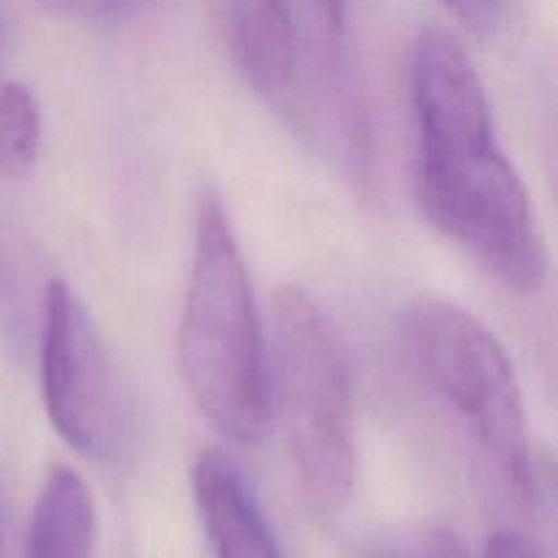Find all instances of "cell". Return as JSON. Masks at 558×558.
<instances>
[{
  "instance_id": "1",
  "label": "cell",
  "mask_w": 558,
  "mask_h": 558,
  "mask_svg": "<svg viewBox=\"0 0 558 558\" xmlns=\"http://www.w3.org/2000/svg\"><path fill=\"white\" fill-rule=\"evenodd\" d=\"M412 101L417 196L425 216L510 289L534 292L543 287L548 248L532 199L496 145L483 80L450 33L425 31L420 36Z\"/></svg>"
},
{
  "instance_id": "2",
  "label": "cell",
  "mask_w": 558,
  "mask_h": 558,
  "mask_svg": "<svg viewBox=\"0 0 558 558\" xmlns=\"http://www.w3.org/2000/svg\"><path fill=\"white\" fill-rule=\"evenodd\" d=\"M178 357L207 423L238 445H259L272 417L270 371L248 267L216 194H205L196 216Z\"/></svg>"
},
{
  "instance_id": "12",
  "label": "cell",
  "mask_w": 558,
  "mask_h": 558,
  "mask_svg": "<svg viewBox=\"0 0 558 558\" xmlns=\"http://www.w3.org/2000/svg\"><path fill=\"white\" fill-rule=\"evenodd\" d=\"M374 558H466V554H463L456 537L445 532H434L407 545H398V548L381 550Z\"/></svg>"
},
{
  "instance_id": "14",
  "label": "cell",
  "mask_w": 558,
  "mask_h": 558,
  "mask_svg": "<svg viewBox=\"0 0 558 558\" xmlns=\"http://www.w3.org/2000/svg\"><path fill=\"white\" fill-rule=\"evenodd\" d=\"M485 558H545L529 539L515 532H496L485 543Z\"/></svg>"
},
{
  "instance_id": "3",
  "label": "cell",
  "mask_w": 558,
  "mask_h": 558,
  "mask_svg": "<svg viewBox=\"0 0 558 558\" xmlns=\"http://www.w3.org/2000/svg\"><path fill=\"white\" fill-rule=\"evenodd\" d=\"M272 381L289 463L319 515L349 499L357 474L349 365L330 322L300 287L272 298Z\"/></svg>"
},
{
  "instance_id": "7",
  "label": "cell",
  "mask_w": 558,
  "mask_h": 558,
  "mask_svg": "<svg viewBox=\"0 0 558 558\" xmlns=\"http://www.w3.org/2000/svg\"><path fill=\"white\" fill-rule=\"evenodd\" d=\"M191 483L216 558H281L259 505L232 463L207 452L194 463Z\"/></svg>"
},
{
  "instance_id": "5",
  "label": "cell",
  "mask_w": 558,
  "mask_h": 558,
  "mask_svg": "<svg viewBox=\"0 0 558 558\" xmlns=\"http://www.w3.org/2000/svg\"><path fill=\"white\" fill-rule=\"evenodd\" d=\"M41 392L49 423L96 463H120L136 436L123 379L69 283L49 281L44 308Z\"/></svg>"
},
{
  "instance_id": "13",
  "label": "cell",
  "mask_w": 558,
  "mask_h": 558,
  "mask_svg": "<svg viewBox=\"0 0 558 558\" xmlns=\"http://www.w3.org/2000/svg\"><path fill=\"white\" fill-rule=\"evenodd\" d=\"M463 27L474 33L496 31L505 11V0H441Z\"/></svg>"
},
{
  "instance_id": "11",
  "label": "cell",
  "mask_w": 558,
  "mask_h": 558,
  "mask_svg": "<svg viewBox=\"0 0 558 558\" xmlns=\"http://www.w3.org/2000/svg\"><path fill=\"white\" fill-rule=\"evenodd\" d=\"M47 14L63 16V20L82 22H109L125 14H134L147 0H33Z\"/></svg>"
},
{
  "instance_id": "6",
  "label": "cell",
  "mask_w": 558,
  "mask_h": 558,
  "mask_svg": "<svg viewBox=\"0 0 558 558\" xmlns=\"http://www.w3.org/2000/svg\"><path fill=\"white\" fill-rule=\"evenodd\" d=\"M207 20L232 69L259 96L278 98L298 71V27L287 0H205Z\"/></svg>"
},
{
  "instance_id": "9",
  "label": "cell",
  "mask_w": 558,
  "mask_h": 558,
  "mask_svg": "<svg viewBox=\"0 0 558 558\" xmlns=\"http://www.w3.org/2000/svg\"><path fill=\"white\" fill-rule=\"evenodd\" d=\"M41 145V109L22 82L0 85V172H25Z\"/></svg>"
},
{
  "instance_id": "10",
  "label": "cell",
  "mask_w": 558,
  "mask_h": 558,
  "mask_svg": "<svg viewBox=\"0 0 558 558\" xmlns=\"http://www.w3.org/2000/svg\"><path fill=\"white\" fill-rule=\"evenodd\" d=\"M308 22L311 41L319 52L336 54L341 47L343 22H347V0H300Z\"/></svg>"
},
{
  "instance_id": "15",
  "label": "cell",
  "mask_w": 558,
  "mask_h": 558,
  "mask_svg": "<svg viewBox=\"0 0 558 558\" xmlns=\"http://www.w3.org/2000/svg\"><path fill=\"white\" fill-rule=\"evenodd\" d=\"M0 41H3V27H0Z\"/></svg>"
},
{
  "instance_id": "4",
  "label": "cell",
  "mask_w": 558,
  "mask_h": 558,
  "mask_svg": "<svg viewBox=\"0 0 558 558\" xmlns=\"http://www.w3.org/2000/svg\"><path fill=\"white\" fill-rule=\"evenodd\" d=\"M414 374L458 414L515 499L539 496L526 409L499 338L450 300L423 298L401 316Z\"/></svg>"
},
{
  "instance_id": "8",
  "label": "cell",
  "mask_w": 558,
  "mask_h": 558,
  "mask_svg": "<svg viewBox=\"0 0 558 558\" xmlns=\"http://www.w3.org/2000/svg\"><path fill=\"white\" fill-rule=\"evenodd\" d=\"M96 501L85 480L54 466L38 490L25 534V558H93Z\"/></svg>"
}]
</instances>
